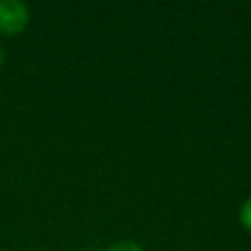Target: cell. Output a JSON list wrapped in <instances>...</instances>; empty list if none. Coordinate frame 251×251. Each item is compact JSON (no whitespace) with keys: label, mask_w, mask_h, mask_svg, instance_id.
I'll return each instance as SVG.
<instances>
[{"label":"cell","mask_w":251,"mask_h":251,"mask_svg":"<svg viewBox=\"0 0 251 251\" xmlns=\"http://www.w3.org/2000/svg\"><path fill=\"white\" fill-rule=\"evenodd\" d=\"M31 12L25 2L0 0V35H20L29 24Z\"/></svg>","instance_id":"cell-1"},{"label":"cell","mask_w":251,"mask_h":251,"mask_svg":"<svg viewBox=\"0 0 251 251\" xmlns=\"http://www.w3.org/2000/svg\"><path fill=\"white\" fill-rule=\"evenodd\" d=\"M104 251H143V247H141L137 241H131V239H120V241H114L112 245H108Z\"/></svg>","instance_id":"cell-2"},{"label":"cell","mask_w":251,"mask_h":251,"mask_svg":"<svg viewBox=\"0 0 251 251\" xmlns=\"http://www.w3.org/2000/svg\"><path fill=\"white\" fill-rule=\"evenodd\" d=\"M239 224L251 233V196L241 204L239 208Z\"/></svg>","instance_id":"cell-3"},{"label":"cell","mask_w":251,"mask_h":251,"mask_svg":"<svg viewBox=\"0 0 251 251\" xmlns=\"http://www.w3.org/2000/svg\"><path fill=\"white\" fill-rule=\"evenodd\" d=\"M4 63H6V51H4V47L0 45V69L4 67Z\"/></svg>","instance_id":"cell-4"}]
</instances>
